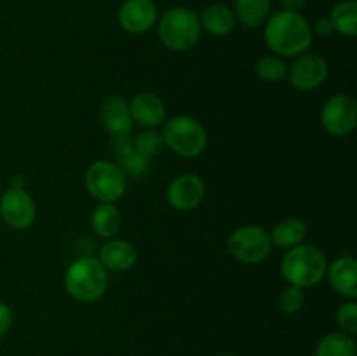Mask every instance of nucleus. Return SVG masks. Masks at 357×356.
<instances>
[{"instance_id": "nucleus-29", "label": "nucleus", "mask_w": 357, "mask_h": 356, "mask_svg": "<svg viewBox=\"0 0 357 356\" xmlns=\"http://www.w3.org/2000/svg\"><path fill=\"white\" fill-rule=\"evenodd\" d=\"M312 31H316V35H319V37H330L335 31L330 16H321L319 20L316 21V24H314Z\"/></svg>"}, {"instance_id": "nucleus-7", "label": "nucleus", "mask_w": 357, "mask_h": 356, "mask_svg": "<svg viewBox=\"0 0 357 356\" xmlns=\"http://www.w3.org/2000/svg\"><path fill=\"white\" fill-rule=\"evenodd\" d=\"M271 234L258 225H243L232 232L229 251L243 264H260L272 251Z\"/></svg>"}, {"instance_id": "nucleus-8", "label": "nucleus", "mask_w": 357, "mask_h": 356, "mask_svg": "<svg viewBox=\"0 0 357 356\" xmlns=\"http://www.w3.org/2000/svg\"><path fill=\"white\" fill-rule=\"evenodd\" d=\"M323 128L331 136L344 138L349 136L357 126V105L349 94H335L324 103L321 112Z\"/></svg>"}, {"instance_id": "nucleus-2", "label": "nucleus", "mask_w": 357, "mask_h": 356, "mask_svg": "<svg viewBox=\"0 0 357 356\" xmlns=\"http://www.w3.org/2000/svg\"><path fill=\"white\" fill-rule=\"evenodd\" d=\"M328 260L319 248L298 244L286 251L281 262V272L286 281L298 288L316 286L326 276Z\"/></svg>"}, {"instance_id": "nucleus-23", "label": "nucleus", "mask_w": 357, "mask_h": 356, "mask_svg": "<svg viewBox=\"0 0 357 356\" xmlns=\"http://www.w3.org/2000/svg\"><path fill=\"white\" fill-rule=\"evenodd\" d=\"M255 73L265 82H282L288 77V66L278 56H261L255 63Z\"/></svg>"}, {"instance_id": "nucleus-31", "label": "nucleus", "mask_w": 357, "mask_h": 356, "mask_svg": "<svg viewBox=\"0 0 357 356\" xmlns=\"http://www.w3.org/2000/svg\"><path fill=\"white\" fill-rule=\"evenodd\" d=\"M282 9L284 10H293V13H298L303 7L307 6V0H281Z\"/></svg>"}, {"instance_id": "nucleus-27", "label": "nucleus", "mask_w": 357, "mask_h": 356, "mask_svg": "<svg viewBox=\"0 0 357 356\" xmlns=\"http://www.w3.org/2000/svg\"><path fill=\"white\" fill-rule=\"evenodd\" d=\"M337 323L342 328V332L351 337L357 334V304L356 300H347L342 304L337 311Z\"/></svg>"}, {"instance_id": "nucleus-6", "label": "nucleus", "mask_w": 357, "mask_h": 356, "mask_svg": "<svg viewBox=\"0 0 357 356\" xmlns=\"http://www.w3.org/2000/svg\"><path fill=\"white\" fill-rule=\"evenodd\" d=\"M86 187L100 202H115L126 192V175L119 164L96 161L86 171Z\"/></svg>"}, {"instance_id": "nucleus-11", "label": "nucleus", "mask_w": 357, "mask_h": 356, "mask_svg": "<svg viewBox=\"0 0 357 356\" xmlns=\"http://www.w3.org/2000/svg\"><path fill=\"white\" fill-rule=\"evenodd\" d=\"M117 20L128 34H145L157 23L155 2L153 0H124L119 7Z\"/></svg>"}, {"instance_id": "nucleus-20", "label": "nucleus", "mask_w": 357, "mask_h": 356, "mask_svg": "<svg viewBox=\"0 0 357 356\" xmlns=\"http://www.w3.org/2000/svg\"><path fill=\"white\" fill-rule=\"evenodd\" d=\"M122 225V215L114 202H100L91 215V227L101 237H112Z\"/></svg>"}, {"instance_id": "nucleus-1", "label": "nucleus", "mask_w": 357, "mask_h": 356, "mask_svg": "<svg viewBox=\"0 0 357 356\" xmlns=\"http://www.w3.org/2000/svg\"><path fill=\"white\" fill-rule=\"evenodd\" d=\"M312 27L300 13L282 9L265 21V42L279 56L295 58L303 54L312 44Z\"/></svg>"}, {"instance_id": "nucleus-17", "label": "nucleus", "mask_w": 357, "mask_h": 356, "mask_svg": "<svg viewBox=\"0 0 357 356\" xmlns=\"http://www.w3.org/2000/svg\"><path fill=\"white\" fill-rule=\"evenodd\" d=\"M199 21H201V28H204L208 34L215 35V37H225L236 27L234 10L227 3H211V6H208L199 16Z\"/></svg>"}, {"instance_id": "nucleus-15", "label": "nucleus", "mask_w": 357, "mask_h": 356, "mask_svg": "<svg viewBox=\"0 0 357 356\" xmlns=\"http://www.w3.org/2000/svg\"><path fill=\"white\" fill-rule=\"evenodd\" d=\"M136 258H138V251L135 244L126 239H110L101 246L98 260L108 271L122 272L131 269L136 264Z\"/></svg>"}, {"instance_id": "nucleus-32", "label": "nucleus", "mask_w": 357, "mask_h": 356, "mask_svg": "<svg viewBox=\"0 0 357 356\" xmlns=\"http://www.w3.org/2000/svg\"><path fill=\"white\" fill-rule=\"evenodd\" d=\"M23 187H24V180H23V177H14L13 187H10V188H23Z\"/></svg>"}, {"instance_id": "nucleus-14", "label": "nucleus", "mask_w": 357, "mask_h": 356, "mask_svg": "<svg viewBox=\"0 0 357 356\" xmlns=\"http://www.w3.org/2000/svg\"><path fill=\"white\" fill-rule=\"evenodd\" d=\"M129 110H131L132 122H138L139 126L149 129L162 124L164 117H166V108H164L162 100L153 93H146V91L132 98Z\"/></svg>"}, {"instance_id": "nucleus-22", "label": "nucleus", "mask_w": 357, "mask_h": 356, "mask_svg": "<svg viewBox=\"0 0 357 356\" xmlns=\"http://www.w3.org/2000/svg\"><path fill=\"white\" fill-rule=\"evenodd\" d=\"M316 356H356V341L344 332H331L319 341Z\"/></svg>"}, {"instance_id": "nucleus-4", "label": "nucleus", "mask_w": 357, "mask_h": 356, "mask_svg": "<svg viewBox=\"0 0 357 356\" xmlns=\"http://www.w3.org/2000/svg\"><path fill=\"white\" fill-rule=\"evenodd\" d=\"M199 14L187 7H173L166 10L157 24L160 42L171 51H188L201 38Z\"/></svg>"}, {"instance_id": "nucleus-16", "label": "nucleus", "mask_w": 357, "mask_h": 356, "mask_svg": "<svg viewBox=\"0 0 357 356\" xmlns=\"http://www.w3.org/2000/svg\"><path fill=\"white\" fill-rule=\"evenodd\" d=\"M101 122L112 136L129 135L132 129V117L128 101L119 96L108 98L101 107Z\"/></svg>"}, {"instance_id": "nucleus-33", "label": "nucleus", "mask_w": 357, "mask_h": 356, "mask_svg": "<svg viewBox=\"0 0 357 356\" xmlns=\"http://www.w3.org/2000/svg\"><path fill=\"white\" fill-rule=\"evenodd\" d=\"M218 356H236V355H218Z\"/></svg>"}, {"instance_id": "nucleus-21", "label": "nucleus", "mask_w": 357, "mask_h": 356, "mask_svg": "<svg viewBox=\"0 0 357 356\" xmlns=\"http://www.w3.org/2000/svg\"><path fill=\"white\" fill-rule=\"evenodd\" d=\"M330 20L335 31L345 37L357 35V2L356 0H342L331 9Z\"/></svg>"}, {"instance_id": "nucleus-9", "label": "nucleus", "mask_w": 357, "mask_h": 356, "mask_svg": "<svg viewBox=\"0 0 357 356\" xmlns=\"http://www.w3.org/2000/svg\"><path fill=\"white\" fill-rule=\"evenodd\" d=\"M328 77V61L316 52H303L289 66L288 79L300 91H312L319 87Z\"/></svg>"}, {"instance_id": "nucleus-10", "label": "nucleus", "mask_w": 357, "mask_h": 356, "mask_svg": "<svg viewBox=\"0 0 357 356\" xmlns=\"http://www.w3.org/2000/svg\"><path fill=\"white\" fill-rule=\"evenodd\" d=\"M0 216L13 229H26L35 220L33 199L24 188H9L0 199Z\"/></svg>"}, {"instance_id": "nucleus-19", "label": "nucleus", "mask_w": 357, "mask_h": 356, "mask_svg": "<svg viewBox=\"0 0 357 356\" xmlns=\"http://www.w3.org/2000/svg\"><path fill=\"white\" fill-rule=\"evenodd\" d=\"M307 236V225L300 218H284L271 232L272 244L282 250H289L293 246H298L303 243Z\"/></svg>"}, {"instance_id": "nucleus-18", "label": "nucleus", "mask_w": 357, "mask_h": 356, "mask_svg": "<svg viewBox=\"0 0 357 356\" xmlns=\"http://www.w3.org/2000/svg\"><path fill=\"white\" fill-rule=\"evenodd\" d=\"M271 0H234V16L248 28H258L265 24L271 16Z\"/></svg>"}, {"instance_id": "nucleus-3", "label": "nucleus", "mask_w": 357, "mask_h": 356, "mask_svg": "<svg viewBox=\"0 0 357 356\" xmlns=\"http://www.w3.org/2000/svg\"><path fill=\"white\" fill-rule=\"evenodd\" d=\"M108 286L107 269L94 257H80L65 272V288L75 300L93 304L105 295Z\"/></svg>"}, {"instance_id": "nucleus-24", "label": "nucleus", "mask_w": 357, "mask_h": 356, "mask_svg": "<svg viewBox=\"0 0 357 356\" xmlns=\"http://www.w3.org/2000/svg\"><path fill=\"white\" fill-rule=\"evenodd\" d=\"M164 145V140L162 135L155 129H146V131L139 133L135 140H132V147L138 154H142L143 157H149L152 159L153 156L160 152Z\"/></svg>"}, {"instance_id": "nucleus-30", "label": "nucleus", "mask_w": 357, "mask_h": 356, "mask_svg": "<svg viewBox=\"0 0 357 356\" xmlns=\"http://www.w3.org/2000/svg\"><path fill=\"white\" fill-rule=\"evenodd\" d=\"M10 325H13V311L9 309V306L0 302V337L9 332Z\"/></svg>"}, {"instance_id": "nucleus-28", "label": "nucleus", "mask_w": 357, "mask_h": 356, "mask_svg": "<svg viewBox=\"0 0 357 356\" xmlns=\"http://www.w3.org/2000/svg\"><path fill=\"white\" fill-rule=\"evenodd\" d=\"M112 150H114L115 157L121 159L126 154L132 150V140L129 138V135H119L112 138Z\"/></svg>"}, {"instance_id": "nucleus-13", "label": "nucleus", "mask_w": 357, "mask_h": 356, "mask_svg": "<svg viewBox=\"0 0 357 356\" xmlns=\"http://www.w3.org/2000/svg\"><path fill=\"white\" fill-rule=\"evenodd\" d=\"M326 278L338 295L349 300L357 297V262L352 257L335 258L326 269Z\"/></svg>"}, {"instance_id": "nucleus-26", "label": "nucleus", "mask_w": 357, "mask_h": 356, "mask_svg": "<svg viewBox=\"0 0 357 356\" xmlns=\"http://www.w3.org/2000/svg\"><path fill=\"white\" fill-rule=\"evenodd\" d=\"M303 302H305V295H303L302 288H298V286H286L281 295H279V307L284 314L298 313L303 307Z\"/></svg>"}, {"instance_id": "nucleus-12", "label": "nucleus", "mask_w": 357, "mask_h": 356, "mask_svg": "<svg viewBox=\"0 0 357 356\" xmlns=\"http://www.w3.org/2000/svg\"><path fill=\"white\" fill-rule=\"evenodd\" d=\"M204 181L194 173H183L167 187V202L178 212H190L204 199Z\"/></svg>"}, {"instance_id": "nucleus-5", "label": "nucleus", "mask_w": 357, "mask_h": 356, "mask_svg": "<svg viewBox=\"0 0 357 356\" xmlns=\"http://www.w3.org/2000/svg\"><path fill=\"white\" fill-rule=\"evenodd\" d=\"M164 145L169 147L174 154L181 157H195L204 152L208 145V133L204 126L188 115H176L164 124Z\"/></svg>"}, {"instance_id": "nucleus-25", "label": "nucleus", "mask_w": 357, "mask_h": 356, "mask_svg": "<svg viewBox=\"0 0 357 356\" xmlns=\"http://www.w3.org/2000/svg\"><path fill=\"white\" fill-rule=\"evenodd\" d=\"M119 163H121L119 168L124 171V175H131V177H143L150 168L149 157H143L142 154L136 152L135 147H132L131 152H128L124 157H121Z\"/></svg>"}]
</instances>
